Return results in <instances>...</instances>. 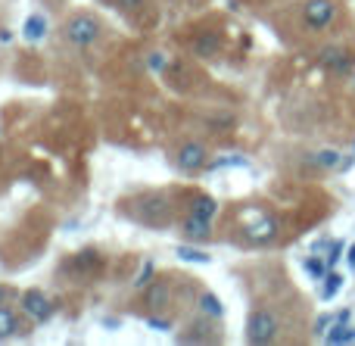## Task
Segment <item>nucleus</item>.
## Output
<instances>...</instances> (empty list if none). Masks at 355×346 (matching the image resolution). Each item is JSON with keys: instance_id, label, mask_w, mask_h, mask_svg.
I'll list each match as a JSON object with an SVG mask.
<instances>
[{"instance_id": "25", "label": "nucleus", "mask_w": 355, "mask_h": 346, "mask_svg": "<svg viewBox=\"0 0 355 346\" xmlns=\"http://www.w3.org/2000/svg\"><path fill=\"white\" fill-rule=\"evenodd\" d=\"M346 266L355 268V243H352V247H346Z\"/></svg>"}, {"instance_id": "18", "label": "nucleus", "mask_w": 355, "mask_h": 346, "mask_svg": "<svg viewBox=\"0 0 355 346\" xmlns=\"http://www.w3.org/2000/svg\"><path fill=\"white\" fill-rule=\"evenodd\" d=\"M153 275H156V266L147 259L144 268L137 272V278H135V291H147V287H153Z\"/></svg>"}, {"instance_id": "26", "label": "nucleus", "mask_w": 355, "mask_h": 346, "mask_svg": "<svg viewBox=\"0 0 355 346\" xmlns=\"http://www.w3.org/2000/svg\"><path fill=\"white\" fill-rule=\"evenodd\" d=\"M3 300H6V287L0 284V306H3Z\"/></svg>"}, {"instance_id": "14", "label": "nucleus", "mask_w": 355, "mask_h": 346, "mask_svg": "<svg viewBox=\"0 0 355 346\" xmlns=\"http://www.w3.org/2000/svg\"><path fill=\"white\" fill-rule=\"evenodd\" d=\"M200 309H202V315H209V318H221V315H225V306H221V300L215 297L212 291H202L200 293Z\"/></svg>"}, {"instance_id": "12", "label": "nucleus", "mask_w": 355, "mask_h": 346, "mask_svg": "<svg viewBox=\"0 0 355 346\" xmlns=\"http://www.w3.org/2000/svg\"><path fill=\"white\" fill-rule=\"evenodd\" d=\"M318 284H321V300H324V303H327V300H334L340 291H343V275H340V272H334V268H331V272H327L324 278L318 281Z\"/></svg>"}, {"instance_id": "22", "label": "nucleus", "mask_w": 355, "mask_h": 346, "mask_svg": "<svg viewBox=\"0 0 355 346\" xmlns=\"http://www.w3.org/2000/svg\"><path fill=\"white\" fill-rule=\"evenodd\" d=\"M144 3H147V0H116V6H119V10H125V12L144 10Z\"/></svg>"}, {"instance_id": "9", "label": "nucleus", "mask_w": 355, "mask_h": 346, "mask_svg": "<svg viewBox=\"0 0 355 346\" xmlns=\"http://www.w3.org/2000/svg\"><path fill=\"white\" fill-rule=\"evenodd\" d=\"M190 50H193V56H200V60H212V56H218V50H221V37L215 35V31H202V35L193 37Z\"/></svg>"}, {"instance_id": "10", "label": "nucleus", "mask_w": 355, "mask_h": 346, "mask_svg": "<svg viewBox=\"0 0 355 346\" xmlns=\"http://www.w3.org/2000/svg\"><path fill=\"white\" fill-rule=\"evenodd\" d=\"M181 234L190 237V241H209V237H212V222H206V218L190 212V216L181 222Z\"/></svg>"}, {"instance_id": "23", "label": "nucleus", "mask_w": 355, "mask_h": 346, "mask_svg": "<svg viewBox=\"0 0 355 346\" xmlns=\"http://www.w3.org/2000/svg\"><path fill=\"white\" fill-rule=\"evenodd\" d=\"M147 66H150V69H168V60H166L162 53H150V56H147Z\"/></svg>"}, {"instance_id": "21", "label": "nucleus", "mask_w": 355, "mask_h": 346, "mask_svg": "<svg viewBox=\"0 0 355 346\" xmlns=\"http://www.w3.org/2000/svg\"><path fill=\"white\" fill-rule=\"evenodd\" d=\"M337 322V315H331V312H327V315H318V322L312 325V331H315V337H324L327 331H331V325Z\"/></svg>"}, {"instance_id": "27", "label": "nucleus", "mask_w": 355, "mask_h": 346, "mask_svg": "<svg viewBox=\"0 0 355 346\" xmlns=\"http://www.w3.org/2000/svg\"><path fill=\"white\" fill-rule=\"evenodd\" d=\"M352 153H355V141H352Z\"/></svg>"}, {"instance_id": "5", "label": "nucleus", "mask_w": 355, "mask_h": 346, "mask_svg": "<svg viewBox=\"0 0 355 346\" xmlns=\"http://www.w3.org/2000/svg\"><path fill=\"white\" fill-rule=\"evenodd\" d=\"M62 37L69 44H75V47H91V44L100 41V22L94 16H87V12H75V16H69L62 22Z\"/></svg>"}, {"instance_id": "24", "label": "nucleus", "mask_w": 355, "mask_h": 346, "mask_svg": "<svg viewBox=\"0 0 355 346\" xmlns=\"http://www.w3.org/2000/svg\"><path fill=\"white\" fill-rule=\"evenodd\" d=\"M147 325H150V328H156V331H172V322H166V318H156V315H150Z\"/></svg>"}, {"instance_id": "8", "label": "nucleus", "mask_w": 355, "mask_h": 346, "mask_svg": "<svg viewBox=\"0 0 355 346\" xmlns=\"http://www.w3.org/2000/svg\"><path fill=\"white\" fill-rule=\"evenodd\" d=\"M243 234H246V241L250 243H271L277 237V218L275 216H268V212H259L256 216V222H250L243 228Z\"/></svg>"}, {"instance_id": "16", "label": "nucleus", "mask_w": 355, "mask_h": 346, "mask_svg": "<svg viewBox=\"0 0 355 346\" xmlns=\"http://www.w3.org/2000/svg\"><path fill=\"white\" fill-rule=\"evenodd\" d=\"M306 272L312 275V281H321L327 272H331V262H327L321 253H315V256H309L306 259Z\"/></svg>"}, {"instance_id": "19", "label": "nucleus", "mask_w": 355, "mask_h": 346, "mask_svg": "<svg viewBox=\"0 0 355 346\" xmlns=\"http://www.w3.org/2000/svg\"><path fill=\"white\" fill-rule=\"evenodd\" d=\"M72 266H75V268H81V272H91V268H97V266H100V256L94 253V250H85V253L75 256Z\"/></svg>"}, {"instance_id": "3", "label": "nucleus", "mask_w": 355, "mask_h": 346, "mask_svg": "<svg viewBox=\"0 0 355 346\" xmlns=\"http://www.w3.org/2000/svg\"><path fill=\"white\" fill-rule=\"evenodd\" d=\"M315 62L324 72L337 75V78H352L355 75V53L346 44H321L318 53H315Z\"/></svg>"}, {"instance_id": "13", "label": "nucleus", "mask_w": 355, "mask_h": 346, "mask_svg": "<svg viewBox=\"0 0 355 346\" xmlns=\"http://www.w3.org/2000/svg\"><path fill=\"white\" fill-rule=\"evenodd\" d=\"M190 212L206 218V222H212V218L218 216V203H215L212 197H196V200H190Z\"/></svg>"}, {"instance_id": "15", "label": "nucleus", "mask_w": 355, "mask_h": 346, "mask_svg": "<svg viewBox=\"0 0 355 346\" xmlns=\"http://www.w3.org/2000/svg\"><path fill=\"white\" fill-rule=\"evenodd\" d=\"M16 331H19L16 312L6 309V306H0V340H10V337H16Z\"/></svg>"}, {"instance_id": "7", "label": "nucleus", "mask_w": 355, "mask_h": 346, "mask_svg": "<svg viewBox=\"0 0 355 346\" xmlns=\"http://www.w3.org/2000/svg\"><path fill=\"white\" fill-rule=\"evenodd\" d=\"M175 166L181 168V172H187V175H193V172H200V168H206V166H209L206 147H202V144H193V141L181 144V147H178V153H175Z\"/></svg>"}, {"instance_id": "1", "label": "nucleus", "mask_w": 355, "mask_h": 346, "mask_svg": "<svg viewBox=\"0 0 355 346\" xmlns=\"http://www.w3.org/2000/svg\"><path fill=\"white\" fill-rule=\"evenodd\" d=\"M340 12H343V6L337 0H306L300 10V19L309 35H324V31H331L337 25Z\"/></svg>"}, {"instance_id": "2", "label": "nucleus", "mask_w": 355, "mask_h": 346, "mask_svg": "<svg viewBox=\"0 0 355 346\" xmlns=\"http://www.w3.org/2000/svg\"><path fill=\"white\" fill-rule=\"evenodd\" d=\"M131 212H135V218L141 225H147V228H166V225L172 222V203H168L166 193H144V197L135 200Z\"/></svg>"}, {"instance_id": "6", "label": "nucleus", "mask_w": 355, "mask_h": 346, "mask_svg": "<svg viewBox=\"0 0 355 346\" xmlns=\"http://www.w3.org/2000/svg\"><path fill=\"white\" fill-rule=\"evenodd\" d=\"M19 309H22L35 325L50 322V315H53V303H50V297L44 291H35V287L22 293V300H19Z\"/></svg>"}, {"instance_id": "20", "label": "nucleus", "mask_w": 355, "mask_h": 346, "mask_svg": "<svg viewBox=\"0 0 355 346\" xmlns=\"http://www.w3.org/2000/svg\"><path fill=\"white\" fill-rule=\"evenodd\" d=\"M234 122H237V119H234L231 112H221V116L209 119V128H212V131H225V128H234Z\"/></svg>"}, {"instance_id": "17", "label": "nucleus", "mask_w": 355, "mask_h": 346, "mask_svg": "<svg viewBox=\"0 0 355 346\" xmlns=\"http://www.w3.org/2000/svg\"><path fill=\"white\" fill-rule=\"evenodd\" d=\"M175 253H178V259H184V262H200V266L212 262V256L202 253V250H196V247H178Z\"/></svg>"}, {"instance_id": "11", "label": "nucleus", "mask_w": 355, "mask_h": 346, "mask_svg": "<svg viewBox=\"0 0 355 346\" xmlns=\"http://www.w3.org/2000/svg\"><path fill=\"white\" fill-rule=\"evenodd\" d=\"M47 31H50V22H47V16H44V12H31V16L25 19V25H22V37H25V41H31V44L44 41V37H47Z\"/></svg>"}, {"instance_id": "4", "label": "nucleus", "mask_w": 355, "mask_h": 346, "mask_svg": "<svg viewBox=\"0 0 355 346\" xmlns=\"http://www.w3.org/2000/svg\"><path fill=\"white\" fill-rule=\"evenodd\" d=\"M281 334V322H277L275 309H252L246 318V343L252 346H268Z\"/></svg>"}]
</instances>
